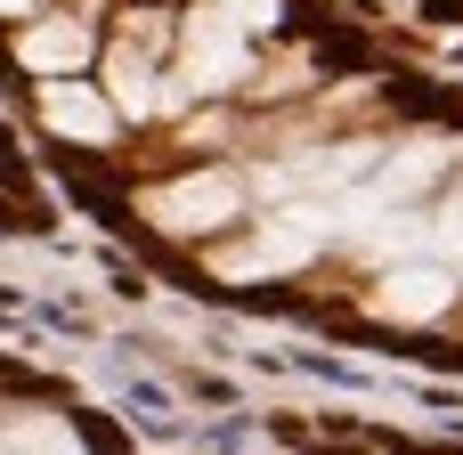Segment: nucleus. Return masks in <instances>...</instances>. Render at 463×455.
<instances>
[{"instance_id":"obj_4","label":"nucleus","mask_w":463,"mask_h":455,"mask_svg":"<svg viewBox=\"0 0 463 455\" xmlns=\"http://www.w3.org/2000/svg\"><path fill=\"white\" fill-rule=\"evenodd\" d=\"M41 8H49V0H0V16H8V24H24V16H41Z\"/></svg>"},{"instance_id":"obj_1","label":"nucleus","mask_w":463,"mask_h":455,"mask_svg":"<svg viewBox=\"0 0 463 455\" xmlns=\"http://www.w3.org/2000/svg\"><path fill=\"white\" fill-rule=\"evenodd\" d=\"M8 57L33 73V81H57V73H90L98 65V33L81 8H41L8 33Z\"/></svg>"},{"instance_id":"obj_3","label":"nucleus","mask_w":463,"mask_h":455,"mask_svg":"<svg viewBox=\"0 0 463 455\" xmlns=\"http://www.w3.org/2000/svg\"><path fill=\"white\" fill-rule=\"evenodd\" d=\"M383 293H391V309H407V318H423V309L439 318V309H448V277H439V269H407V277H391Z\"/></svg>"},{"instance_id":"obj_2","label":"nucleus","mask_w":463,"mask_h":455,"mask_svg":"<svg viewBox=\"0 0 463 455\" xmlns=\"http://www.w3.org/2000/svg\"><path fill=\"white\" fill-rule=\"evenodd\" d=\"M33 114H41V130L65 138V147H106V138L122 130V106H114L98 81H81V73L33 81Z\"/></svg>"}]
</instances>
